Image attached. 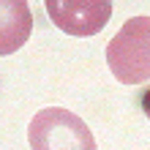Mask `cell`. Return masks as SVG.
<instances>
[{
	"label": "cell",
	"instance_id": "1",
	"mask_svg": "<svg viewBox=\"0 0 150 150\" xmlns=\"http://www.w3.org/2000/svg\"><path fill=\"white\" fill-rule=\"evenodd\" d=\"M107 66L123 85L150 82V16H131L107 44Z\"/></svg>",
	"mask_w": 150,
	"mask_h": 150
},
{
	"label": "cell",
	"instance_id": "2",
	"mask_svg": "<svg viewBox=\"0 0 150 150\" xmlns=\"http://www.w3.org/2000/svg\"><path fill=\"white\" fill-rule=\"evenodd\" d=\"M30 150H98L87 123L63 107H47L36 112L28 126Z\"/></svg>",
	"mask_w": 150,
	"mask_h": 150
},
{
	"label": "cell",
	"instance_id": "3",
	"mask_svg": "<svg viewBox=\"0 0 150 150\" xmlns=\"http://www.w3.org/2000/svg\"><path fill=\"white\" fill-rule=\"evenodd\" d=\"M52 25L76 38L96 36L112 16V0H44Z\"/></svg>",
	"mask_w": 150,
	"mask_h": 150
},
{
	"label": "cell",
	"instance_id": "4",
	"mask_svg": "<svg viewBox=\"0 0 150 150\" xmlns=\"http://www.w3.org/2000/svg\"><path fill=\"white\" fill-rule=\"evenodd\" d=\"M30 11L25 0H3V55L19 49L30 33Z\"/></svg>",
	"mask_w": 150,
	"mask_h": 150
},
{
	"label": "cell",
	"instance_id": "5",
	"mask_svg": "<svg viewBox=\"0 0 150 150\" xmlns=\"http://www.w3.org/2000/svg\"><path fill=\"white\" fill-rule=\"evenodd\" d=\"M142 112L150 117V87H145V93H142Z\"/></svg>",
	"mask_w": 150,
	"mask_h": 150
}]
</instances>
